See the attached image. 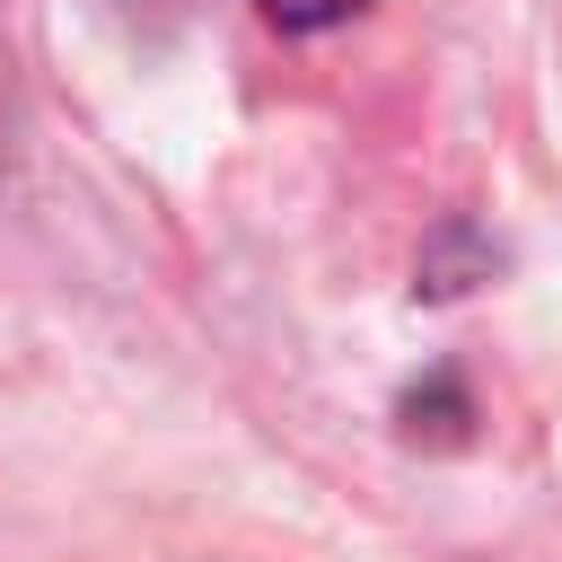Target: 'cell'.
Listing matches in <instances>:
<instances>
[{
	"instance_id": "cell-1",
	"label": "cell",
	"mask_w": 562,
	"mask_h": 562,
	"mask_svg": "<svg viewBox=\"0 0 562 562\" xmlns=\"http://www.w3.org/2000/svg\"><path fill=\"white\" fill-rule=\"evenodd\" d=\"M272 26H290V35H316V26H342V18H360L369 0H255Z\"/></svg>"
}]
</instances>
